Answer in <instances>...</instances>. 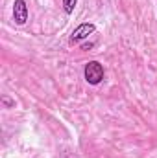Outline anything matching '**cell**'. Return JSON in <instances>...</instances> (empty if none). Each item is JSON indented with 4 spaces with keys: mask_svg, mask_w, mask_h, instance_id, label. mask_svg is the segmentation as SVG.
I'll use <instances>...</instances> for the list:
<instances>
[{
    "mask_svg": "<svg viewBox=\"0 0 157 158\" xmlns=\"http://www.w3.org/2000/svg\"><path fill=\"white\" fill-rule=\"evenodd\" d=\"M76 4H78V0H63V9H65V13H67V15H72Z\"/></svg>",
    "mask_w": 157,
    "mask_h": 158,
    "instance_id": "4",
    "label": "cell"
},
{
    "mask_svg": "<svg viewBox=\"0 0 157 158\" xmlns=\"http://www.w3.org/2000/svg\"><path fill=\"white\" fill-rule=\"evenodd\" d=\"M94 30H96V26L91 24V22H83V24H79L78 28L72 31V35H70V42L76 44V42H79V40L87 39L91 33H94Z\"/></svg>",
    "mask_w": 157,
    "mask_h": 158,
    "instance_id": "3",
    "label": "cell"
},
{
    "mask_svg": "<svg viewBox=\"0 0 157 158\" xmlns=\"http://www.w3.org/2000/svg\"><path fill=\"white\" fill-rule=\"evenodd\" d=\"M83 76H85V81L89 85H100L104 81V66L98 61H91V63L85 64Z\"/></svg>",
    "mask_w": 157,
    "mask_h": 158,
    "instance_id": "1",
    "label": "cell"
},
{
    "mask_svg": "<svg viewBox=\"0 0 157 158\" xmlns=\"http://www.w3.org/2000/svg\"><path fill=\"white\" fill-rule=\"evenodd\" d=\"M13 20L19 26L26 24V20H28V6H26L24 0H15L13 2Z\"/></svg>",
    "mask_w": 157,
    "mask_h": 158,
    "instance_id": "2",
    "label": "cell"
},
{
    "mask_svg": "<svg viewBox=\"0 0 157 158\" xmlns=\"http://www.w3.org/2000/svg\"><path fill=\"white\" fill-rule=\"evenodd\" d=\"M2 103H4L6 107H15V101H11L9 98H2Z\"/></svg>",
    "mask_w": 157,
    "mask_h": 158,
    "instance_id": "5",
    "label": "cell"
}]
</instances>
